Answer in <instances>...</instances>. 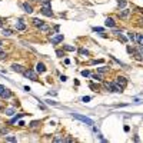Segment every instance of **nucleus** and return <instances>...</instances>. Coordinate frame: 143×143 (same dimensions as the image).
I'll use <instances>...</instances> for the list:
<instances>
[{
  "instance_id": "nucleus-1",
  "label": "nucleus",
  "mask_w": 143,
  "mask_h": 143,
  "mask_svg": "<svg viewBox=\"0 0 143 143\" xmlns=\"http://www.w3.org/2000/svg\"><path fill=\"white\" fill-rule=\"evenodd\" d=\"M75 119H77V120H80V122H83V123H86V124H89V126H93L95 124V122L92 120V119H89V117H86V116H82V115H79V113H73L72 115Z\"/></svg>"
},
{
  "instance_id": "nucleus-2",
  "label": "nucleus",
  "mask_w": 143,
  "mask_h": 143,
  "mask_svg": "<svg viewBox=\"0 0 143 143\" xmlns=\"http://www.w3.org/2000/svg\"><path fill=\"white\" fill-rule=\"evenodd\" d=\"M23 75H24V77H27V79H30V80H37V73H36L34 70H32V69H27V70H23Z\"/></svg>"
},
{
  "instance_id": "nucleus-3",
  "label": "nucleus",
  "mask_w": 143,
  "mask_h": 143,
  "mask_svg": "<svg viewBox=\"0 0 143 143\" xmlns=\"http://www.w3.org/2000/svg\"><path fill=\"white\" fill-rule=\"evenodd\" d=\"M110 92H116V93H122L123 92V87L122 86H119L116 82H113V83H110Z\"/></svg>"
},
{
  "instance_id": "nucleus-4",
  "label": "nucleus",
  "mask_w": 143,
  "mask_h": 143,
  "mask_svg": "<svg viewBox=\"0 0 143 143\" xmlns=\"http://www.w3.org/2000/svg\"><path fill=\"white\" fill-rule=\"evenodd\" d=\"M40 12H42V14H44V16H47V17H52V16H53V12H52V7H50V6H43V7L40 9Z\"/></svg>"
},
{
  "instance_id": "nucleus-5",
  "label": "nucleus",
  "mask_w": 143,
  "mask_h": 143,
  "mask_svg": "<svg viewBox=\"0 0 143 143\" xmlns=\"http://www.w3.org/2000/svg\"><path fill=\"white\" fill-rule=\"evenodd\" d=\"M130 13H132V10H129V9H122L119 12V17L120 19H127V17L130 16Z\"/></svg>"
},
{
  "instance_id": "nucleus-6",
  "label": "nucleus",
  "mask_w": 143,
  "mask_h": 143,
  "mask_svg": "<svg viewBox=\"0 0 143 143\" xmlns=\"http://www.w3.org/2000/svg\"><path fill=\"white\" fill-rule=\"evenodd\" d=\"M14 27H16L17 30H22V32H23V30H26V24L23 23V20L16 22V23H14Z\"/></svg>"
},
{
  "instance_id": "nucleus-7",
  "label": "nucleus",
  "mask_w": 143,
  "mask_h": 143,
  "mask_svg": "<svg viewBox=\"0 0 143 143\" xmlns=\"http://www.w3.org/2000/svg\"><path fill=\"white\" fill-rule=\"evenodd\" d=\"M116 83L119 84V86H122V87H124L127 84V80H126V77H122V76H119L117 79H116Z\"/></svg>"
},
{
  "instance_id": "nucleus-8",
  "label": "nucleus",
  "mask_w": 143,
  "mask_h": 143,
  "mask_svg": "<svg viewBox=\"0 0 143 143\" xmlns=\"http://www.w3.org/2000/svg\"><path fill=\"white\" fill-rule=\"evenodd\" d=\"M60 42H63V34H57V36H55V37H52V43L53 44H57Z\"/></svg>"
},
{
  "instance_id": "nucleus-9",
  "label": "nucleus",
  "mask_w": 143,
  "mask_h": 143,
  "mask_svg": "<svg viewBox=\"0 0 143 143\" xmlns=\"http://www.w3.org/2000/svg\"><path fill=\"white\" fill-rule=\"evenodd\" d=\"M104 24H106V27H112V29L116 26V23H115V20L112 19V17H107L106 22H104Z\"/></svg>"
},
{
  "instance_id": "nucleus-10",
  "label": "nucleus",
  "mask_w": 143,
  "mask_h": 143,
  "mask_svg": "<svg viewBox=\"0 0 143 143\" xmlns=\"http://www.w3.org/2000/svg\"><path fill=\"white\" fill-rule=\"evenodd\" d=\"M2 97H4V99H9V97H12V92L9 90V89H4V90L2 92V95H0Z\"/></svg>"
},
{
  "instance_id": "nucleus-11",
  "label": "nucleus",
  "mask_w": 143,
  "mask_h": 143,
  "mask_svg": "<svg viewBox=\"0 0 143 143\" xmlns=\"http://www.w3.org/2000/svg\"><path fill=\"white\" fill-rule=\"evenodd\" d=\"M12 70L13 72H19V73H23V67L20 64H12Z\"/></svg>"
},
{
  "instance_id": "nucleus-12",
  "label": "nucleus",
  "mask_w": 143,
  "mask_h": 143,
  "mask_svg": "<svg viewBox=\"0 0 143 143\" xmlns=\"http://www.w3.org/2000/svg\"><path fill=\"white\" fill-rule=\"evenodd\" d=\"M36 67H37V72H39V73H44V72H46V66L43 64V63H37V66H36Z\"/></svg>"
},
{
  "instance_id": "nucleus-13",
  "label": "nucleus",
  "mask_w": 143,
  "mask_h": 143,
  "mask_svg": "<svg viewBox=\"0 0 143 143\" xmlns=\"http://www.w3.org/2000/svg\"><path fill=\"white\" fill-rule=\"evenodd\" d=\"M23 9H24L26 13H32V12H33V7H32L29 3H23Z\"/></svg>"
},
{
  "instance_id": "nucleus-14",
  "label": "nucleus",
  "mask_w": 143,
  "mask_h": 143,
  "mask_svg": "<svg viewBox=\"0 0 143 143\" xmlns=\"http://www.w3.org/2000/svg\"><path fill=\"white\" fill-rule=\"evenodd\" d=\"M135 39H136V42H137V44H139V46H142V43H143V36H142V33H137Z\"/></svg>"
},
{
  "instance_id": "nucleus-15",
  "label": "nucleus",
  "mask_w": 143,
  "mask_h": 143,
  "mask_svg": "<svg viewBox=\"0 0 143 143\" xmlns=\"http://www.w3.org/2000/svg\"><path fill=\"white\" fill-rule=\"evenodd\" d=\"M32 22H33V24H34L36 27H40L42 24H44V23H43V20H40V19H33Z\"/></svg>"
},
{
  "instance_id": "nucleus-16",
  "label": "nucleus",
  "mask_w": 143,
  "mask_h": 143,
  "mask_svg": "<svg viewBox=\"0 0 143 143\" xmlns=\"http://www.w3.org/2000/svg\"><path fill=\"white\" fill-rule=\"evenodd\" d=\"M126 0H117V4H119V7L120 9H124V7H126Z\"/></svg>"
},
{
  "instance_id": "nucleus-17",
  "label": "nucleus",
  "mask_w": 143,
  "mask_h": 143,
  "mask_svg": "<svg viewBox=\"0 0 143 143\" xmlns=\"http://www.w3.org/2000/svg\"><path fill=\"white\" fill-rule=\"evenodd\" d=\"M6 115H7V116H13V115H14V109H13V107L6 109Z\"/></svg>"
},
{
  "instance_id": "nucleus-18",
  "label": "nucleus",
  "mask_w": 143,
  "mask_h": 143,
  "mask_svg": "<svg viewBox=\"0 0 143 143\" xmlns=\"http://www.w3.org/2000/svg\"><path fill=\"white\" fill-rule=\"evenodd\" d=\"M63 49H64V50H67V52H75V47H73V46H69V44H64V46H63Z\"/></svg>"
},
{
  "instance_id": "nucleus-19",
  "label": "nucleus",
  "mask_w": 143,
  "mask_h": 143,
  "mask_svg": "<svg viewBox=\"0 0 143 143\" xmlns=\"http://www.w3.org/2000/svg\"><path fill=\"white\" fill-rule=\"evenodd\" d=\"M3 36H12V30H9V29H3Z\"/></svg>"
},
{
  "instance_id": "nucleus-20",
  "label": "nucleus",
  "mask_w": 143,
  "mask_h": 143,
  "mask_svg": "<svg viewBox=\"0 0 143 143\" xmlns=\"http://www.w3.org/2000/svg\"><path fill=\"white\" fill-rule=\"evenodd\" d=\"M117 36H119V40H122V42H123V43H126V42H127V39H126V37H124V36H123V34H122V33H119V34H117Z\"/></svg>"
},
{
  "instance_id": "nucleus-21",
  "label": "nucleus",
  "mask_w": 143,
  "mask_h": 143,
  "mask_svg": "<svg viewBox=\"0 0 143 143\" xmlns=\"http://www.w3.org/2000/svg\"><path fill=\"white\" fill-rule=\"evenodd\" d=\"M82 76H83V77L90 76V72H89V70H82Z\"/></svg>"
},
{
  "instance_id": "nucleus-22",
  "label": "nucleus",
  "mask_w": 143,
  "mask_h": 143,
  "mask_svg": "<svg viewBox=\"0 0 143 143\" xmlns=\"http://www.w3.org/2000/svg\"><path fill=\"white\" fill-rule=\"evenodd\" d=\"M46 104H52V106H57V102H53V100H44Z\"/></svg>"
},
{
  "instance_id": "nucleus-23",
  "label": "nucleus",
  "mask_w": 143,
  "mask_h": 143,
  "mask_svg": "<svg viewBox=\"0 0 143 143\" xmlns=\"http://www.w3.org/2000/svg\"><path fill=\"white\" fill-rule=\"evenodd\" d=\"M79 53H80V55H83V56H87V55H89V52H87L86 49H80Z\"/></svg>"
},
{
  "instance_id": "nucleus-24",
  "label": "nucleus",
  "mask_w": 143,
  "mask_h": 143,
  "mask_svg": "<svg viewBox=\"0 0 143 143\" xmlns=\"http://www.w3.org/2000/svg\"><path fill=\"white\" fill-rule=\"evenodd\" d=\"M92 77H93V80H97V82L102 80V76L100 75H92Z\"/></svg>"
},
{
  "instance_id": "nucleus-25",
  "label": "nucleus",
  "mask_w": 143,
  "mask_h": 143,
  "mask_svg": "<svg viewBox=\"0 0 143 143\" xmlns=\"http://www.w3.org/2000/svg\"><path fill=\"white\" fill-rule=\"evenodd\" d=\"M90 100H92V97H90V96H84V97H82V102H84V103L90 102Z\"/></svg>"
},
{
  "instance_id": "nucleus-26",
  "label": "nucleus",
  "mask_w": 143,
  "mask_h": 143,
  "mask_svg": "<svg viewBox=\"0 0 143 143\" xmlns=\"http://www.w3.org/2000/svg\"><path fill=\"white\" fill-rule=\"evenodd\" d=\"M6 142H16V137H13V136H6Z\"/></svg>"
},
{
  "instance_id": "nucleus-27",
  "label": "nucleus",
  "mask_w": 143,
  "mask_h": 143,
  "mask_svg": "<svg viewBox=\"0 0 143 143\" xmlns=\"http://www.w3.org/2000/svg\"><path fill=\"white\" fill-rule=\"evenodd\" d=\"M6 57H7V55H6L2 49H0V59H6Z\"/></svg>"
},
{
  "instance_id": "nucleus-28",
  "label": "nucleus",
  "mask_w": 143,
  "mask_h": 143,
  "mask_svg": "<svg viewBox=\"0 0 143 143\" xmlns=\"http://www.w3.org/2000/svg\"><path fill=\"white\" fill-rule=\"evenodd\" d=\"M127 37H129V39H130V40L133 42V40H135V33H132V32H129V33H127Z\"/></svg>"
},
{
  "instance_id": "nucleus-29",
  "label": "nucleus",
  "mask_w": 143,
  "mask_h": 143,
  "mask_svg": "<svg viewBox=\"0 0 143 143\" xmlns=\"http://www.w3.org/2000/svg\"><path fill=\"white\" fill-rule=\"evenodd\" d=\"M23 116H24V115L22 113V115H19V116H16V117H13V119H12V123H14V122H17V119H20V117H23Z\"/></svg>"
},
{
  "instance_id": "nucleus-30",
  "label": "nucleus",
  "mask_w": 143,
  "mask_h": 143,
  "mask_svg": "<svg viewBox=\"0 0 143 143\" xmlns=\"http://www.w3.org/2000/svg\"><path fill=\"white\" fill-rule=\"evenodd\" d=\"M97 70L100 73H104V72H107V67H97Z\"/></svg>"
},
{
  "instance_id": "nucleus-31",
  "label": "nucleus",
  "mask_w": 143,
  "mask_h": 143,
  "mask_svg": "<svg viewBox=\"0 0 143 143\" xmlns=\"http://www.w3.org/2000/svg\"><path fill=\"white\" fill-rule=\"evenodd\" d=\"M93 30H95V32H99V33H102V32H103V27H93Z\"/></svg>"
},
{
  "instance_id": "nucleus-32",
  "label": "nucleus",
  "mask_w": 143,
  "mask_h": 143,
  "mask_svg": "<svg viewBox=\"0 0 143 143\" xmlns=\"http://www.w3.org/2000/svg\"><path fill=\"white\" fill-rule=\"evenodd\" d=\"M56 55H57V56H59V57H63V56H64V55H63V52H62V50H57V52H56Z\"/></svg>"
},
{
  "instance_id": "nucleus-33",
  "label": "nucleus",
  "mask_w": 143,
  "mask_h": 143,
  "mask_svg": "<svg viewBox=\"0 0 143 143\" xmlns=\"http://www.w3.org/2000/svg\"><path fill=\"white\" fill-rule=\"evenodd\" d=\"M37 124H39V122H32V123H30V127H36Z\"/></svg>"
},
{
  "instance_id": "nucleus-34",
  "label": "nucleus",
  "mask_w": 143,
  "mask_h": 143,
  "mask_svg": "<svg viewBox=\"0 0 143 143\" xmlns=\"http://www.w3.org/2000/svg\"><path fill=\"white\" fill-rule=\"evenodd\" d=\"M53 142H63V139L62 137H55V139H53Z\"/></svg>"
},
{
  "instance_id": "nucleus-35",
  "label": "nucleus",
  "mask_w": 143,
  "mask_h": 143,
  "mask_svg": "<svg viewBox=\"0 0 143 143\" xmlns=\"http://www.w3.org/2000/svg\"><path fill=\"white\" fill-rule=\"evenodd\" d=\"M4 89H6V87H4V86H3V84H0V95H2V92H3V90H4Z\"/></svg>"
},
{
  "instance_id": "nucleus-36",
  "label": "nucleus",
  "mask_w": 143,
  "mask_h": 143,
  "mask_svg": "<svg viewBox=\"0 0 143 143\" xmlns=\"http://www.w3.org/2000/svg\"><path fill=\"white\" fill-rule=\"evenodd\" d=\"M60 80H62V82H66V80H67V77H66V76H60Z\"/></svg>"
},
{
  "instance_id": "nucleus-37",
  "label": "nucleus",
  "mask_w": 143,
  "mask_h": 143,
  "mask_svg": "<svg viewBox=\"0 0 143 143\" xmlns=\"http://www.w3.org/2000/svg\"><path fill=\"white\" fill-rule=\"evenodd\" d=\"M0 46H2V40H0Z\"/></svg>"
},
{
  "instance_id": "nucleus-38",
  "label": "nucleus",
  "mask_w": 143,
  "mask_h": 143,
  "mask_svg": "<svg viewBox=\"0 0 143 143\" xmlns=\"http://www.w3.org/2000/svg\"><path fill=\"white\" fill-rule=\"evenodd\" d=\"M42 2H43V0H42Z\"/></svg>"
}]
</instances>
